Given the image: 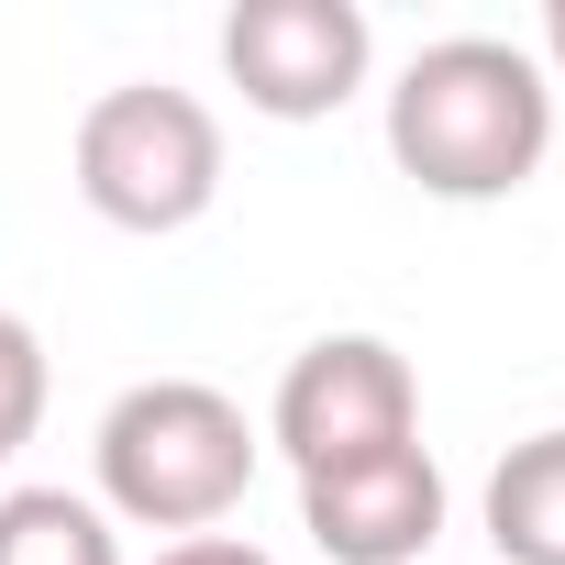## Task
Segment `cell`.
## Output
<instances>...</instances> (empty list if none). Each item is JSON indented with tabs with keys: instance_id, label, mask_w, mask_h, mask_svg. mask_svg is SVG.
<instances>
[{
	"instance_id": "8992f818",
	"label": "cell",
	"mask_w": 565,
	"mask_h": 565,
	"mask_svg": "<svg viewBox=\"0 0 565 565\" xmlns=\"http://www.w3.org/2000/svg\"><path fill=\"white\" fill-rule=\"evenodd\" d=\"M444 510L455 499H444L433 444H399V455L300 477V532L322 543V565H422L444 543Z\"/></svg>"
},
{
	"instance_id": "52a82bcc",
	"label": "cell",
	"mask_w": 565,
	"mask_h": 565,
	"mask_svg": "<svg viewBox=\"0 0 565 565\" xmlns=\"http://www.w3.org/2000/svg\"><path fill=\"white\" fill-rule=\"evenodd\" d=\"M477 510H488V554L499 565H565V422L532 433V444H510L488 466Z\"/></svg>"
},
{
	"instance_id": "8fae6325",
	"label": "cell",
	"mask_w": 565,
	"mask_h": 565,
	"mask_svg": "<svg viewBox=\"0 0 565 565\" xmlns=\"http://www.w3.org/2000/svg\"><path fill=\"white\" fill-rule=\"evenodd\" d=\"M532 56H543V78L565 89V0H543V45H532Z\"/></svg>"
},
{
	"instance_id": "277c9868",
	"label": "cell",
	"mask_w": 565,
	"mask_h": 565,
	"mask_svg": "<svg viewBox=\"0 0 565 565\" xmlns=\"http://www.w3.org/2000/svg\"><path fill=\"white\" fill-rule=\"evenodd\" d=\"M266 444L289 455L300 477H333V466H366V455H399L422 444V377L388 333H322L289 355L266 399Z\"/></svg>"
},
{
	"instance_id": "6da1fadb",
	"label": "cell",
	"mask_w": 565,
	"mask_h": 565,
	"mask_svg": "<svg viewBox=\"0 0 565 565\" xmlns=\"http://www.w3.org/2000/svg\"><path fill=\"white\" fill-rule=\"evenodd\" d=\"M388 156L422 200H510L554 156V78L510 34H444L388 89Z\"/></svg>"
},
{
	"instance_id": "5b68a950",
	"label": "cell",
	"mask_w": 565,
	"mask_h": 565,
	"mask_svg": "<svg viewBox=\"0 0 565 565\" xmlns=\"http://www.w3.org/2000/svg\"><path fill=\"white\" fill-rule=\"evenodd\" d=\"M377 67V23L355 0H233L222 12V78L266 122H333Z\"/></svg>"
},
{
	"instance_id": "3957f363",
	"label": "cell",
	"mask_w": 565,
	"mask_h": 565,
	"mask_svg": "<svg viewBox=\"0 0 565 565\" xmlns=\"http://www.w3.org/2000/svg\"><path fill=\"white\" fill-rule=\"evenodd\" d=\"M78 200L111 222V233H189L211 200H222V122L200 89H167V78H122L78 111Z\"/></svg>"
},
{
	"instance_id": "9c48e42d",
	"label": "cell",
	"mask_w": 565,
	"mask_h": 565,
	"mask_svg": "<svg viewBox=\"0 0 565 565\" xmlns=\"http://www.w3.org/2000/svg\"><path fill=\"white\" fill-rule=\"evenodd\" d=\"M34 422H45V344L23 311H0V466L34 444Z\"/></svg>"
},
{
	"instance_id": "ba28073f",
	"label": "cell",
	"mask_w": 565,
	"mask_h": 565,
	"mask_svg": "<svg viewBox=\"0 0 565 565\" xmlns=\"http://www.w3.org/2000/svg\"><path fill=\"white\" fill-rule=\"evenodd\" d=\"M0 565H122V532L78 488H0Z\"/></svg>"
},
{
	"instance_id": "7a4b0ae2",
	"label": "cell",
	"mask_w": 565,
	"mask_h": 565,
	"mask_svg": "<svg viewBox=\"0 0 565 565\" xmlns=\"http://www.w3.org/2000/svg\"><path fill=\"white\" fill-rule=\"evenodd\" d=\"M255 455H266V433L211 377H145L89 433L100 510L134 521V532H222L255 488Z\"/></svg>"
},
{
	"instance_id": "30bf717a",
	"label": "cell",
	"mask_w": 565,
	"mask_h": 565,
	"mask_svg": "<svg viewBox=\"0 0 565 565\" xmlns=\"http://www.w3.org/2000/svg\"><path fill=\"white\" fill-rule=\"evenodd\" d=\"M156 565H277L255 532H178V543H156Z\"/></svg>"
}]
</instances>
